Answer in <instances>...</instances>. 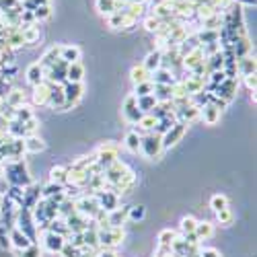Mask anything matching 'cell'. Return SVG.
<instances>
[{"instance_id": "cell-1", "label": "cell", "mask_w": 257, "mask_h": 257, "mask_svg": "<svg viewBox=\"0 0 257 257\" xmlns=\"http://www.w3.org/2000/svg\"><path fill=\"white\" fill-rule=\"evenodd\" d=\"M140 153L146 157V159H151V161H155V159H159L165 151H163V142H161V136L159 134H146V136H142V140H140Z\"/></svg>"}, {"instance_id": "cell-2", "label": "cell", "mask_w": 257, "mask_h": 257, "mask_svg": "<svg viewBox=\"0 0 257 257\" xmlns=\"http://www.w3.org/2000/svg\"><path fill=\"white\" fill-rule=\"evenodd\" d=\"M187 132V123H181V121H175L173 125L169 127V130L161 136V142H163V151H169V148H173L177 142L183 140Z\"/></svg>"}, {"instance_id": "cell-3", "label": "cell", "mask_w": 257, "mask_h": 257, "mask_svg": "<svg viewBox=\"0 0 257 257\" xmlns=\"http://www.w3.org/2000/svg\"><path fill=\"white\" fill-rule=\"evenodd\" d=\"M74 208H76V214L84 218H95V214L99 212V204L95 200V196H80L76 202H74Z\"/></svg>"}, {"instance_id": "cell-4", "label": "cell", "mask_w": 257, "mask_h": 257, "mask_svg": "<svg viewBox=\"0 0 257 257\" xmlns=\"http://www.w3.org/2000/svg\"><path fill=\"white\" fill-rule=\"evenodd\" d=\"M93 196H95L99 208L105 210V212H113L115 208H119V196L115 194V191H105V189H101V191H97V194H93Z\"/></svg>"}, {"instance_id": "cell-5", "label": "cell", "mask_w": 257, "mask_h": 257, "mask_svg": "<svg viewBox=\"0 0 257 257\" xmlns=\"http://www.w3.org/2000/svg\"><path fill=\"white\" fill-rule=\"evenodd\" d=\"M121 111H123V117H125V121L127 123H138L140 121V117L144 115L140 109H138V105H136V97L130 93L125 99H123V107H121Z\"/></svg>"}, {"instance_id": "cell-6", "label": "cell", "mask_w": 257, "mask_h": 257, "mask_svg": "<svg viewBox=\"0 0 257 257\" xmlns=\"http://www.w3.org/2000/svg\"><path fill=\"white\" fill-rule=\"evenodd\" d=\"M64 89V99H66V103H64V109L70 105H76L80 99H82V82H64L62 84Z\"/></svg>"}, {"instance_id": "cell-7", "label": "cell", "mask_w": 257, "mask_h": 257, "mask_svg": "<svg viewBox=\"0 0 257 257\" xmlns=\"http://www.w3.org/2000/svg\"><path fill=\"white\" fill-rule=\"evenodd\" d=\"M220 117H222V111L216 105H212L210 101L200 107V119H204L206 125H216L220 121Z\"/></svg>"}, {"instance_id": "cell-8", "label": "cell", "mask_w": 257, "mask_h": 257, "mask_svg": "<svg viewBox=\"0 0 257 257\" xmlns=\"http://www.w3.org/2000/svg\"><path fill=\"white\" fill-rule=\"evenodd\" d=\"M52 84L54 82H48V80H44V82H39L37 87H33V103L35 105H39V107H44V105H48V99H50V91H52Z\"/></svg>"}, {"instance_id": "cell-9", "label": "cell", "mask_w": 257, "mask_h": 257, "mask_svg": "<svg viewBox=\"0 0 257 257\" xmlns=\"http://www.w3.org/2000/svg\"><path fill=\"white\" fill-rule=\"evenodd\" d=\"M9 241H11V247H15V249H19V251H23V249L35 245V243H31V239L27 237V234H23L19 228H11V230H9Z\"/></svg>"}, {"instance_id": "cell-10", "label": "cell", "mask_w": 257, "mask_h": 257, "mask_svg": "<svg viewBox=\"0 0 257 257\" xmlns=\"http://www.w3.org/2000/svg\"><path fill=\"white\" fill-rule=\"evenodd\" d=\"M64 243H66V239H64L62 234H56V232H52V230H48V232L44 234V247H46L50 253H60L62 247H64Z\"/></svg>"}, {"instance_id": "cell-11", "label": "cell", "mask_w": 257, "mask_h": 257, "mask_svg": "<svg viewBox=\"0 0 257 257\" xmlns=\"http://www.w3.org/2000/svg\"><path fill=\"white\" fill-rule=\"evenodd\" d=\"M25 76H27V82L31 84V87H37L39 82H44V80H46V72H44V68H41V64H39V62L29 64Z\"/></svg>"}, {"instance_id": "cell-12", "label": "cell", "mask_w": 257, "mask_h": 257, "mask_svg": "<svg viewBox=\"0 0 257 257\" xmlns=\"http://www.w3.org/2000/svg\"><path fill=\"white\" fill-rule=\"evenodd\" d=\"M142 66L148 70V72H155V70H159L161 66H163V52L161 50H153V52H148L146 54V58H144V62H142Z\"/></svg>"}, {"instance_id": "cell-13", "label": "cell", "mask_w": 257, "mask_h": 257, "mask_svg": "<svg viewBox=\"0 0 257 257\" xmlns=\"http://www.w3.org/2000/svg\"><path fill=\"white\" fill-rule=\"evenodd\" d=\"M19 29H21V37H23V44H27V46H35L37 41L41 39V31H39L37 23H33V25H25V27H19Z\"/></svg>"}, {"instance_id": "cell-14", "label": "cell", "mask_w": 257, "mask_h": 257, "mask_svg": "<svg viewBox=\"0 0 257 257\" xmlns=\"http://www.w3.org/2000/svg\"><path fill=\"white\" fill-rule=\"evenodd\" d=\"M64 103H66V99H64L62 84H52L50 99H48V107H52V109H64Z\"/></svg>"}, {"instance_id": "cell-15", "label": "cell", "mask_w": 257, "mask_h": 257, "mask_svg": "<svg viewBox=\"0 0 257 257\" xmlns=\"http://www.w3.org/2000/svg\"><path fill=\"white\" fill-rule=\"evenodd\" d=\"M60 50H62V46H52V48H48V50H46V54H44V56H41L39 64H41V68H44V72H46L48 68H52L54 64L60 60Z\"/></svg>"}, {"instance_id": "cell-16", "label": "cell", "mask_w": 257, "mask_h": 257, "mask_svg": "<svg viewBox=\"0 0 257 257\" xmlns=\"http://www.w3.org/2000/svg\"><path fill=\"white\" fill-rule=\"evenodd\" d=\"M237 72H239L241 76L255 74V56H253V54L243 56V58H237Z\"/></svg>"}, {"instance_id": "cell-17", "label": "cell", "mask_w": 257, "mask_h": 257, "mask_svg": "<svg viewBox=\"0 0 257 257\" xmlns=\"http://www.w3.org/2000/svg\"><path fill=\"white\" fill-rule=\"evenodd\" d=\"M23 146H25V153H29V155H37L41 151H46V142L41 140L37 134L23 138Z\"/></svg>"}, {"instance_id": "cell-18", "label": "cell", "mask_w": 257, "mask_h": 257, "mask_svg": "<svg viewBox=\"0 0 257 257\" xmlns=\"http://www.w3.org/2000/svg\"><path fill=\"white\" fill-rule=\"evenodd\" d=\"M80 48L78 46H62L60 50V60H64L66 64H74V62H80Z\"/></svg>"}, {"instance_id": "cell-19", "label": "cell", "mask_w": 257, "mask_h": 257, "mask_svg": "<svg viewBox=\"0 0 257 257\" xmlns=\"http://www.w3.org/2000/svg\"><path fill=\"white\" fill-rule=\"evenodd\" d=\"M140 140H142V136L136 134L134 130H130V132L125 134V138H123V148H125L127 153L138 155V153H140Z\"/></svg>"}, {"instance_id": "cell-20", "label": "cell", "mask_w": 257, "mask_h": 257, "mask_svg": "<svg viewBox=\"0 0 257 257\" xmlns=\"http://www.w3.org/2000/svg\"><path fill=\"white\" fill-rule=\"evenodd\" d=\"M123 220H127V206H119L113 212H107V224L109 226H121Z\"/></svg>"}, {"instance_id": "cell-21", "label": "cell", "mask_w": 257, "mask_h": 257, "mask_svg": "<svg viewBox=\"0 0 257 257\" xmlns=\"http://www.w3.org/2000/svg\"><path fill=\"white\" fill-rule=\"evenodd\" d=\"M151 82L153 84H173L175 78H173V72H171L169 68H159L151 74Z\"/></svg>"}, {"instance_id": "cell-22", "label": "cell", "mask_w": 257, "mask_h": 257, "mask_svg": "<svg viewBox=\"0 0 257 257\" xmlns=\"http://www.w3.org/2000/svg\"><path fill=\"white\" fill-rule=\"evenodd\" d=\"M66 175H68V167L64 165H56L50 169V183H58V185H66Z\"/></svg>"}, {"instance_id": "cell-23", "label": "cell", "mask_w": 257, "mask_h": 257, "mask_svg": "<svg viewBox=\"0 0 257 257\" xmlns=\"http://www.w3.org/2000/svg\"><path fill=\"white\" fill-rule=\"evenodd\" d=\"M84 76V66L80 62L68 64V70H66V82H82Z\"/></svg>"}, {"instance_id": "cell-24", "label": "cell", "mask_w": 257, "mask_h": 257, "mask_svg": "<svg viewBox=\"0 0 257 257\" xmlns=\"http://www.w3.org/2000/svg\"><path fill=\"white\" fill-rule=\"evenodd\" d=\"M194 234L198 237V241H208V239H212V234H214V224H212V222H208V220L198 222V224H196Z\"/></svg>"}, {"instance_id": "cell-25", "label": "cell", "mask_w": 257, "mask_h": 257, "mask_svg": "<svg viewBox=\"0 0 257 257\" xmlns=\"http://www.w3.org/2000/svg\"><path fill=\"white\" fill-rule=\"evenodd\" d=\"M3 101H5L7 105H11V107H15V109H17V107L25 105V93L21 91V89H11L9 95H7Z\"/></svg>"}, {"instance_id": "cell-26", "label": "cell", "mask_w": 257, "mask_h": 257, "mask_svg": "<svg viewBox=\"0 0 257 257\" xmlns=\"http://www.w3.org/2000/svg\"><path fill=\"white\" fill-rule=\"evenodd\" d=\"M157 99H155V95H146V97H138L136 99V105H138V109L142 111V113H151L155 107H157Z\"/></svg>"}, {"instance_id": "cell-27", "label": "cell", "mask_w": 257, "mask_h": 257, "mask_svg": "<svg viewBox=\"0 0 257 257\" xmlns=\"http://www.w3.org/2000/svg\"><path fill=\"white\" fill-rule=\"evenodd\" d=\"M130 78H132L134 84H140V82L151 80V72H148V70L142 66V64H140V66H132V70H130Z\"/></svg>"}, {"instance_id": "cell-28", "label": "cell", "mask_w": 257, "mask_h": 257, "mask_svg": "<svg viewBox=\"0 0 257 257\" xmlns=\"http://www.w3.org/2000/svg\"><path fill=\"white\" fill-rule=\"evenodd\" d=\"M95 7H97V13L103 15V17H109L115 11V0H95Z\"/></svg>"}, {"instance_id": "cell-29", "label": "cell", "mask_w": 257, "mask_h": 257, "mask_svg": "<svg viewBox=\"0 0 257 257\" xmlns=\"http://www.w3.org/2000/svg\"><path fill=\"white\" fill-rule=\"evenodd\" d=\"M153 91H155V84L151 82V80H146V82H140V84H134V97L138 99V97H146V95H153Z\"/></svg>"}, {"instance_id": "cell-30", "label": "cell", "mask_w": 257, "mask_h": 257, "mask_svg": "<svg viewBox=\"0 0 257 257\" xmlns=\"http://www.w3.org/2000/svg\"><path fill=\"white\" fill-rule=\"evenodd\" d=\"M216 220H218V224H222V226H230V224L234 222V214H232L230 206L216 212Z\"/></svg>"}, {"instance_id": "cell-31", "label": "cell", "mask_w": 257, "mask_h": 257, "mask_svg": "<svg viewBox=\"0 0 257 257\" xmlns=\"http://www.w3.org/2000/svg\"><path fill=\"white\" fill-rule=\"evenodd\" d=\"M146 216V208L144 206H127V220L140 222Z\"/></svg>"}, {"instance_id": "cell-32", "label": "cell", "mask_w": 257, "mask_h": 257, "mask_svg": "<svg viewBox=\"0 0 257 257\" xmlns=\"http://www.w3.org/2000/svg\"><path fill=\"white\" fill-rule=\"evenodd\" d=\"M230 204H228V198L224 196V194H214L212 198H210V208L214 210V212H218V210H222V208H228Z\"/></svg>"}, {"instance_id": "cell-33", "label": "cell", "mask_w": 257, "mask_h": 257, "mask_svg": "<svg viewBox=\"0 0 257 257\" xmlns=\"http://www.w3.org/2000/svg\"><path fill=\"white\" fill-rule=\"evenodd\" d=\"M196 224H198V220H196L194 216H183L181 222H179V230H181L183 237H185V234L194 232V230H196Z\"/></svg>"}, {"instance_id": "cell-34", "label": "cell", "mask_w": 257, "mask_h": 257, "mask_svg": "<svg viewBox=\"0 0 257 257\" xmlns=\"http://www.w3.org/2000/svg\"><path fill=\"white\" fill-rule=\"evenodd\" d=\"M31 117H35V113H33V109L31 107H27V105H21V107H17L15 109V119L17 121H29Z\"/></svg>"}, {"instance_id": "cell-35", "label": "cell", "mask_w": 257, "mask_h": 257, "mask_svg": "<svg viewBox=\"0 0 257 257\" xmlns=\"http://www.w3.org/2000/svg\"><path fill=\"white\" fill-rule=\"evenodd\" d=\"M175 239H177V234H175V230H171V228H163L159 232V245L161 247H171V243H173Z\"/></svg>"}, {"instance_id": "cell-36", "label": "cell", "mask_w": 257, "mask_h": 257, "mask_svg": "<svg viewBox=\"0 0 257 257\" xmlns=\"http://www.w3.org/2000/svg\"><path fill=\"white\" fill-rule=\"evenodd\" d=\"M64 191V185H58V183H48L44 189H41V198H56Z\"/></svg>"}, {"instance_id": "cell-37", "label": "cell", "mask_w": 257, "mask_h": 257, "mask_svg": "<svg viewBox=\"0 0 257 257\" xmlns=\"http://www.w3.org/2000/svg\"><path fill=\"white\" fill-rule=\"evenodd\" d=\"M161 25H163V21H161V19H157L155 15H148V17L144 19V29H146L148 33H157Z\"/></svg>"}, {"instance_id": "cell-38", "label": "cell", "mask_w": 257, "mask_h": 257, "mask_svg": "<svg viewBox=\"0 0 257 257\" xmlns=\"http://www.w3.org/2000/svg\"><path fill=\"white\" fill-rule=\"evenodd\" d=\"M33 17H35V21H48V19L52 17V5L35 7V9H33Z\"/></svg>"}, {"instance_id": "cell-39", "label": "cell", "mask_w": 257, "mask_h": 257, "mask_svg": "<svg viewBox=\"0 0 257 257\" xmlns=\"http://www.w3.org/2000/svg\"><path fill=\"white\" fill-rule=\"evenodd\" d=\"M60 255L62 257H80V249L66 241V243H64V247H62V251H60Z\"/></svg>"}, {"instance_id": "cell-40", "label": "cell", "mask_w": 257, "mask_h": 257, "mask_svg": "<svg viewBox=\"0 0 257 257\" xmlns=\"http://www.w3.org/2000/svg\"><path fill=\"white\" fill-rule=\"evenodd\" d=\"M23 125H25V138H27V136H35V134H37V125H39V121H37V117H31V119L25 121Z\"/></svg>"}, {"instance_id": "cell-41", "label": "cell", "mask_w": 257, "mask_h": 257, "mask_svg": "<svg viewBox=\"0 0 257 257\" xmlns=\"http://www.w3.org/2000/svg\"><path fill=\"white\" fill-rule=\"evenodd\" d=\"M21 255H23V257H41V251H39L37 245H31V247H27V249L21 251Z\"/></svg>"}, {"instance_id": "cell-42", "label": "cell", "mask_w": 257, "mask_h": 257, "mask_svg": "<svg viewBox=\"0 0 257 257\" xmlns=\"http://www.w3.org/2000/svg\"><path fill=\"white\" fill-rule=\"evenodd\" d=\"M243 80H245V87L249 89V93H255V84H257V78H255V74L243 76Z\"/></svg>"}, {"instance_id": "cell-43", "label": "cell", "mask_w": 257, "mask_h": 257, "mask_svg": "<svg viewBox=\"0 0 257 257\" xmlns=\"http://www.w3.org/2000/svg\"><path fill=\"white\" fill-rule=\"evenodd\" d=\"M200 257H220V251L208 247V249H202V251H200Z\"/></svg>"}, {"instance_id": "cell-44", "label": "cell", "mask_w": 257, "mask_h": 257, "mask_svg": "<svg viewBox=\"0 0 257 257\" xmlns=\"http://www.w3.org/2000/svg\"><path fill=\"white\" fill-rule=\"evenodd\" d=\"M97 257H117V255L113 253V249H101L97 251Z\"/></svg>"}, {"instance_id": "cell-45", "label": "cell", "mask_w": 257, "mask_h": 257, "mask_svg": "<svg viewBox=\"0 0 257 257\" xmlns=\"http://www.w3.org/2000/svg\"><path fill=\"white\" fill-rule=\"evenodd\" d=\"M130 3H134V5H144V3H148V0H130Z\"/></svg>"}, {"instance_id": "cell-46", "label": "cell", "mask_w": 257, "mask_h": 257, "mask_svg": "<svg viewBox=\"0 0 257 257\" xmlns=\"http://www.w3.org/2000/svg\"><path fill=\"white\" fill-rule=\"evenodd\" d=\"M0 206H3V196H0Z\"/></svg>"}, {"instance_id": "cell-47", "label": "cell", "mask_w": 257, "mask_h": 257, "mask_svg": "<svg viewBox=\"0 0 257 257\" xmlns=\"http://www.w3.org/2000/svg\"><path fill=\"white\" fill-rule=\"evenodd\" d=\"M0 50H3V46H0Z\"/></svg>"}, {"instance_id": "cell-48", "label": "cell", "mask_w": 257, "mask_h": 257, "mask_svg": "<svg viewBox=\"0 0 257 257\" xmlns=\"http://www.w3.org/2000/svg\"><path fill=\"white\" fill-rule=\"evenodd\" d=\"M0 101H3V99H0Z\"/></svg>"}]
</instances>
